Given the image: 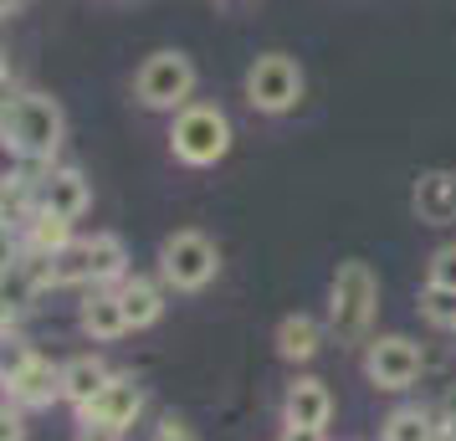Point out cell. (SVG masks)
<instances>
[{
    "instance_id": "obj_1",
    "label": "cell",
    "mask_w": 456,
    "mask_h": 441,
    "mask_svg": "<svg viewBox=\"0 0 456 441\" xmlns=\"http://www.w3.org/2000/svg\"><path fill=\"white\" fill-rule=\"evenodd\" d=\"M0 134H5V149H11L16 159L46 165V159H57V149H62V139H67L62 103L46 98V93H16V98H5Z\"/></svg>"
},
{
    "instance_id": "obj_2",
    "label": "cell",
    "mask_w": 456,
    "mask_h": 441,
    "mask_svg": "<svg viewBox=\"0 0 456 441\" xmlns=\"http://www.w3.org/2000/svg\"><path fill=\"white\" fill-rule=\"evenodd\" d=\"M374 314H379V277L370 262H338V273L329 282V334L338 344H370Z\"/></svg>"
},
{
    "instance_id": "obj_3",
    "label": "cell",
    "mask_w": 456,
    "mask_h": 441,
    "mask_svg": "<svg viewBox=\"0 0 456 441\" xmlns=\"http://www.w3.org/2000/svg\"><path fill=\"white\" fill-rule=\"evenodd\" d=\"M128 277V247L124 236L98 232L87 241H72L67 252L46 257V282L52 288H113Z\"/></svg>"
},
{
    "instance_id": "obj_4",
    "label": "cell",
    "mask_w": 456,
    "mask_h": 441,
    "mask_svg": "<svg viewBox=\"0 0 456 441\" xmlns=\"http://www.w3.org/2000/svg\"><path fill=\"white\" fill-rule=\"evenodd\" d=\"M169 154L190 169H210L231 154V118L216 103H190L169 124Z\"/></svg>"
},
{
    "instance_id": "obj_5",
    "label": "cell",
    "mask_w": 456,
    "mask_h": 441,
    "mask_svg": "<svg viewBox=\"0 0 456 441\" xmlns=\"http://www.w3.org/2000/svg\"><path fill=\"white\" fill-rule=\"evenodd\" d=\"M195 83H200L195 62H190L185 52L165 46V52H149L144 67L134 72V98H139V108H149V113H180V108H190V98H195Z\"/></svg>"
},
{
    "instance_id": "obj_6",
    "label": "cell",
    "mask_w": 456,
    "mask_h": 441,
    "mask_svg": "<svg viewBox=\"0 0 456 441\" xmlns=\"http://www.w3.org/2000/svg\"><path fill=\"white\" fill-rule=\"evenodd\" d=\"M221 273V247L206 232H169L159 241V282L175 293H200Z\"/></svg>"
},
{
    "instance_id": "obj_7",
    "label": "cell",
    "mask_w": 456,
    "mask_h": 441,
    "mask_svg": "<svg viewBox=\"0 0 456 441\" xmlns=\"http://www.w3.org/2000/svg\"><path fill=\"white\" fill-rule=\"evenodd\" d=\"M241 87H247V103L256 108V113L282 118V113H292V108L303 103L308 78H303L297 57H288V52H262V57L247 67V83Z\"/></svg>"
},
{
    "instance_id": "obj_8",
    "label": "cell",
    "mask_w": 456,
    "mask_h": 441,
    "mask_svg": "<svg viewBox=\"0 0 456 441\" xmlns=\"http://www.w3.org/2000/svg\"><path fill=\"white\" fill-rule=\"evenodd\" d=\"M426 370V355H420V344L405 334H379L364 344V380H370L374 390H385V396H400V390H411L415 380Z\"/></svg>"
},
{
    "instance_id": "obj_9",
    "label": "cell",
    "mask_w": 456,
    "mask_h": 441,
    "mask_svg": "<svg viewBox=\"0 0 456 441\" xmlns=\"http://www.w3.org/2000/svg\"><path fill=\"white\" fill-rule=\"evenodd\" d=\"M5 400H16L21 411H37V405L62 400V364H52L37 349H21V355L5 364Z\"/></svg>"
},
{
    "instance_id": "obj_10",
    "label": "cell",
    "mask_w": 456,
    "mask_h": 441,
    "mask_svg": "<svg viewBox=\"0 0 456 441\" xmlns=\"http://www.w3.org/2000/svg\"><path fill=\"white\" fill-rule=\"evenodd\" d=\"M139 411H144V385L134 375H113L93 396V405H83L77 411V421H93V426H113V431H128L134 421H139Z\"/></svg>"
},
{
    "instance_id": "obj_11",
    "label": "cell",
    "mask_w": 456,
    "mask_h": 441,
    "mask_svg": "<svg viewBox=\"0 0 456 441\" xmlns=\"http://www.w3.org/2000/svg\"><path fill=\"white\" fill-rule=\"evenodd\" d=\"M411 210L420 226H456V169H420L411 190Z\"/></svg>"
},
{
    "instance_id": "obj_12",
    "label": "cell",
    "mask_w": 456,
    "mask_h": 441,
    "mask_svg": "<svg viewBox=\"0 0 456 441\" xmlns=\"http://www.w3.org/2000/svg\"><path fill=\"white\" fill-rule=\"evenodd\" d=\"M77 329H83L93 344H113V339H124L134 323H128V308L118 288H93L83 298V308H77Z\"/></svg>"
},
{
    "instance_id": "obj_13",
    "label": "cell",
    "mask_w": 456,
    "mask_h": 441,
    "mask_svg": "<svg viewBox=\"0 0 456 441\" xmlns=\"http://www.w3.org/2000/svg\"><path fill=\"white\" fill-rule=\"evenodd\" d=\"M333 421V390L318 375H297L282 396V426H313L323 431Z\"/></svg>"
},
{
    "instance_id": "obj_14",
    "label": "cell",
    "mask_w": 456,
    "mask_h": 441,
    "mask_svg": "<svg viewBox=\"0 0 456 441\" xmlns=\"http://www.w3.org/2000/svg\"><path fill=\"white\" fill-rule=\"evenodd\" d=\"M37 206L52 210V216H67V221H77L87 206H93V190H87V175L83 169H46L42 180H37Z\"/></svg>"
},
{
    "instance_id": "obj_15",
    "label": "cell",
    "mask_w": 456,
    "mask_h": 441,
    "mask_svg": "<svg viewBox=\"0 0 456 441\" xmlns=\"http://www.w3.org/2000/svg\"><path fill=\"white\" fill-rule=\"evenodd\" d=\"M72 241L77 236H72V221L67 216H52V210L31 206V216L21 221V252H31V257H57Z\"/></svg>"
},
{
    "instance_id": "obj_16",
    "label": "cell",
    "mask_w": 456,
    "mask_h": 441,
    "mask_svg": "<svg viewBox=\"0 0 456 441\" xmlns=\"http://www.w3.org/2000/svg\"><path fill=\"white\" fill-rule=\"evenodd\" d=\"M108 380H113V370H108L98 355H72V359H62V400L72 405V411L93 405V396L103 390Z\"/></svg>"
},
{
    "instance_id": "obj_17",
    "label": "cell",
    "mask_w": 456,
    "mask_h": 441,
    "mask_svg": "<svg viewBox=\"0 0 456 441\" xmlns=\"http://www.w3.org/2000/svg\"><path fill=\"white\" fill-rule=\"evenodd\" d=\"M318 349H323V323L313 314H288L277 323V355L288 364H308L318 359Z\"/></svg>"
},
{
    "instance_id": "obj_18",
    "label": "cell",
    "mask_w": 456,
    "mask_h": 441,
    "mask_svg": "<svg viewBox=\"0 0 456 441\" xmlns=\"http://www.w3.org/2000/svg\"><path fill=\"white\" fill-rule=\"evenodd\" d=\"M118 298H124L134 329H149V323L165 318V282H154V277H124L118 282Z\"/></svg>"
},
{
    "instance_id": "obj_19",
    "label": "cell",
    "mask_w": 456,
    "mask_h": 441,
    "mask_svg": "<svg viewBox=\"0 0 456 441\" xmlns=\"http://www.w3.org/2000/svg\"><path fill=\"white\" fill-rule=\"evenodd\" d=\"M379 441H441V431H436L431 411H420V405H400V411L385 416Z\"/></svg>"
},
{
    "instance_id": "obj_20",
    "label": "cell",
    "mask_w": 456,
    "mask_h": 441,
    "mask_svg": "<svg viewBox=\"0 0 456 441\" xmlns=\"http://www.w3.org/2000/svg\"><path fill=\"white\" fill-rule=\"evenodd\" d=\"M420 318H426L431 329H456V288L426 282V288H420Z\"/></svg>"
},
{
    "instance_id": "obj_21",
    "label": "cell",
    "mask_w": 456,
    "mask_h": 441,
    "mask_svg": "<svg viewBox=\"0 0 456 441\" xmlns=\"http://www.w3.org/2000/svg\"><path fill=\"white\" fill-rule=\"evenodd\" d=\"M426 282H436V288H456V241H446V247H436L431 262H426Z\"/></svg>"
},
{
    "instance_id": "obj_22",
    "label": "cell",
    "mask_w": 456,
    "mask_h": 441,
    "mask_svg": "<svg viewBox=\"0 0 456 441\" xmlns=\"http://www.w3.org/2000/svg\"><path fill=\"white\" fill-rule=\"evenodd\" d=\"M0 441H26V421H21V405L16 400H5V411H0Z\"/></svg>"
},
{
    "instance_id": "obj_23",
    "label": "cell",
    "mask_w": 456,
    "mask_h": 441,
    "mask_svg": "<svg viewBox=\"0 0 456 441\" xmlns=\"http://www.w3.org/2000/svg\"><path fill=\"white\" fill-rule=\"evenodd\" d=\"M72 441H124V431H113V426H93V421H77V437Z\"/></svg>"
},
{
    "instance_id": "obj_24",
    "label": "cell",
    "mask_w": 456,
    "mask_h": 441,
    "mask_svg": "<svg viewBox=\"0 0 456 441\" xmlns=\"http://www.w3.org/2000/svg\"><path fill=\"white\" fill-rule=\"evenodd\" d=\"M154 441H195V437L185 431V421H175V416H169L165 426H159V437H154Z\"/></svg>"
},
{
    "instance_id": "obj_25",
    "label": "cell",
    "mask_w": 456,
    "mask_h": 441,
    "mask_svg": "<svg viewBox=\"0 0 456 441\" xmlns=\"http://www.w3.org/2000/svg\"><path fill=\"white\" fill-rule=\"evenodd\" d=\"M277 441H329L323 431H313V426H282V437Z\"/></svg>"
},
{
    "instance_id": "obj_26",
    "label": "cell",
    "mask_w": 456,
    "mask_h": 441,
    "mask_svg": "<svg viewBox=\"0 0 456 441\" xmlns=\"http://www.w3.org/2000/svg\"><path fill=\"white\" fill-rule=\"evenodd\" d=\"M216 5H221V11H231V16H241L247 5H256V0H216Z\"/></svg>"
}]
</instances>
